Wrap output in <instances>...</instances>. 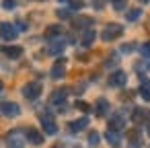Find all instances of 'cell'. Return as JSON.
Returning a JSON list of instances; mask_svg holds the SVG:
<instances>
[{"label": "cell", "instance_id": "1", "mask_svg": "<svg viewBox=\"0 0 150 148\" xmlns=\"http://www.w3.org/2000/svg\"><path fill=\"white\" fill-rule=\"evenodd\" d=\"M121 35H123V27H121V25H117V23H111V25H107V27H105V31L101 33L103 41H113V39L121 37Z\"/></svg>", "mask_w": 150, "mask_h": 148}, {"label": "cell", "instance_id": "2", "mask_svg": "<svg viewBox=\"0 0 150 148\" xmlns=\"http://www.w3.org/2000/svg\"><path fill=\"white\" fill-rule=\"evenodd\" d=\"M19 35V31L15 29V25L11 23H0V37H2L4 41H15Z\"/></svg>", "mask_w": 150, "mask_h": 148}, {"label": "cell", "instance_id": "3", "mask_svg": "<svg viewBox=\"0 0 150 148\" xmlns=\"http://www.w3.org/2000/svg\"><path fill=\"white\" fill-rule=\"evenodd\" d=\"M39 93H41V84H39V82H27V84L23 86V97L29 99V101L37 99Z\"/></svg>", "mask_w": 150, "mask_h": 148}, {"label": "cell", "instance_id": "4", "mask_svg": "<svg viewBox=\"0 0 150 148\" xmlns=\"http://www.w3.org/2000/svg\"><path fill=\"white\" fill-rule=\"evenodd\" d=\"M41 125H43V132L50 134V136H54V134L58 132V125H56L52 113H41Z\"/></svg>", "mask_w": 150, "mask_h": 148}, {"label": "cell", "instance_id": "5", "mask_svg": "<svg viewBox=\"0 0 150 148\" xmlns=\"http://www.w3.org/2000/svg\"><path fill=\"white\" fill-rule=\"evenodd\" d=\"M0 111H2V115H6V117H17V115H21V107H19L17 103H13V101L2 103V105H0Z\"/></svg>", "mask_w": 150, "mask_h": 148}, {"label": "cell", "instance_id": "6", "mask_svg": "<svg viewBox=\"0 0 150 148\" xmlns=\"http://www.w3.org/2000/svg\"><path fill=\"white\" fill-rule=\"evenodd\" d=\"M52 78L54 80H60V78H64V74H66V58H60L54 66H52Z\"/></svg>", "mask_w": 150, "mask_h": 148}, {"label": "cell", "instance_id": "7", "mask_svg": "<svg viewBox=\"0 0 150 148\" xmlns=\"http://www.w3.org/2000/svg\"><path fill=\"white\" fill-rule=\"evenodd\" d=\"M127 82V76H125V72H121V70H117V72H113L111 76H109V86H123Z\"/></svg>", "mask_w": 150, "mask_h": 148}, {"label": "cell", "instance_id": "8", "mask_svg": "<svg viewBox=\"0 0 150 148\" xmlns=\"http://www.w3.org/2000/svg\"><path fill=\"white\" fill-rule=\"evenodd\" d=\"M66 97H68V91L66 89H60V91H54V95L50 97V103L52 105H66Z\"/></svg>", "mask_w": 150, "mask_h": 148}, {"label": "cell", "instance_id": "9", "mask_svg": "<svg viewBox=\"0 0 150 148\" xmlns=\"http://www.w3.org/2000/svg\"><path fill=\"white\" fill-rule=\"evenodd\" d=\"M64 47H66V39H54V41L47 45V54L58 56V54H62V52H64Z\"/></svg>", "mask_w": 150, "mask_h": 148}, {"label": "cell", "instance_id": "10", "mask_svg": "<svg viewBox=\"0 0 150 148\" xmlns=\"http://www.w3.org/2000/svg\"><path fill=\"white\" fill-rule=\"evenodd\" d=\"M109 109H111V107H109V101H107V99H99V101L95 103V113H97L99 117H105V115L109 113Z\"/></svg>", "mask_w": 150, "mask_h": 148}, {"label": "cell", "instance_id": "11", "mask_svg": "<svg viewBox=\"0 0 150 148\" xmlns=\"http://www.w3.org/2000/svg\"><path fill=\"white\" fill-rule=\"evenodd\" d=\"M109 125H111L109 130H113V132H119V130L125 125V119H123V115H121V113H115V115L109 119Z\"/></svg>", "mask_w": 150, "mask_h": 148}, {"label": "cell", "instance_id": "12", "mask_svg": "<svg viewBox=\"0 0 150 148\" xmlns=\"http://www.w3.org/2000/svg\"><path fill=\"white\" fill-rule=\"evenodd\" d=\"M27 140L33 144V146H39V144H43V136L35 130V127H29L27 130Z\"/></svg>", "mask_w": 150, "mask_h": 148}, {"label": "cell", "instance_id": "13", "mask_svg": "<svg viewBox=\"0 0 150 148\" xmlns=\"http://www.w3.org/2000/svg\"><path fill=\"white\" fill-rule=\"evenodd\" d=\"M105 138H107V142L113 146V148H119L121 146V136H119V132H113V130H107V134H105Z\"/></svg>", "mask_w": 150, "mask_h": 148}, {"label": "cell", "instance_id": "14", "mask_svg": "<svg viewBox=\"0 0 150 148\" xmlns=\"http://www.w3.org/2000/svg\"><path fill=\"white\" fill-rule=\"evenodd\" d=\"M2 52L8 58H13V60H17V58L23 56V47H19V45H6V47H2Z\"/></svg>", "mask_w": 150, "mask_h": 148}, {"label": "cell", "instance_id": "15", "mask_svg": "<svg viewBox=\"0 0 150 148\" xmlns=\"http://www.w3.org/2000/svg\"><path fill=\"white\" fill-rule=\"evenodd\" d=\"M95 37H97L95 29H86V31L82 33V39H80V43H82L84 47H91V45H93V41H95Z\"/></svg>", "mask_w": 150, "mask_h": 148}, {"label": "cell", "instance_id": "16", "mask_svg": "<svg viewBox=\"0 0 150 148\" xmlns=\"http://www.w3.org/2000/svg\"><path fill=\"white\" fill-rule=\"evenodd\" d=\"M86 125H88V119L86 117H80V119H76V121L70 123V132H82Z\"/></svg>", "mask_w": 150, "mask_h": 148}, {"label": "cell", "instance_id": "17", "mask_svg": "<svg viewBox=\"0 0 150 148\" xmlns=\"http://www.w3.org/2000/svg\"><path fill=\"white\" fill-rule=\"evenodd\" d=\"M129 142H132V148H138V146L142 144V136H140L138 130H132V132H129Z\"/></svg>", "mask_w": 150, "mask_h": 148}, {"label": "cell", "instance_id": "18", "mask_svg": "<svg viewBox=\"0 0 150 148\" xmlns=\"http://www.w3.org/2000/svg\"><path fill=\"white\" fill-rule=\"evenodd\" d=\"M144 119H146V111H144V109H134L132 121H134V123H140V121H144Z\"/></svg>", "mask_w": 150, "mask_h": 148}, {"label": "cell", "instance_id": "19", "mask_svg": "<svg viewBox=\"0 0 150 148\" xmlns=\"http://www.w3.org/2000/svg\"><path fill=\"white\" fill-rule=\"evenodd\" d=\"M23 146H25V142H23V140H21L17 134L8 138V148H23Z\"/></svg>", "mask_w": 150, "mask_h": 148}, {"label": "cell", "instance_id": "20", "mask_svg": "<svg viewBox=\"0 0 150 148\" xmlns=\"http://www.w3.org/2000/svg\"><path fill=\"white\" fill-rule=\"evenodd\" d=\"M62 33V27L60 25H50L47 29H45V37H56V35H60Z\"/></svg>", "mask_w": 150, "mask_h": 148}, {"label": "cell", "instance_id": "21", "mask_svg": "<svg viewBox=\"0 0 150 148\" xmlns=\"http://www.w3.org/2000/svg\"><path fill=\"white\" fill-rule=\"evenodd\" d=\"M140 15H142V11H140V8H132V11H127V13H125V19L132 23V21H138V19H140Z\"/></svg>", "mask_w": 150, "mask_h": 148}, {"label": "cell", "instance_id": "22", "mask_svg": "<svg viewBox=\"0 0 150 148\" xmlns=\"http://www.w3.org/2000/svg\"><path fill=\"white\" fill-rule=\"evenodd\" d=\"M84 25H93V19H91V17H80V19L74 21V27H76V29H82Z\"/></svg>", "mask_w": 150, "mask_h": 148}, {"label": "cell", "instance_id": "23", "mask_svg": "<svg viewBox=\"0 0 150 148\" xmlns=\"http://www.w3.org/2000/svg\"><path fill=\"white\" fill-rule=\"evenodd\" d=\"M99 140H101L99 132H91V134H88V146H93V148H95V146L99 144Z\"/></svg>", "mask_w": 150, "mask_h": 148}, {"label": "cell", "instance_id": "24", "mask_svg": "<svg viewBox=\"0 0 150 148\" xmlns=\"http://www.w3.org/2000/svg\"><path fill=\"white\" fill-rule=\"evenodd\" d=\"M125 4H127V0H111L113 11H123V8H125Z\"/></svg>", "mask_w": 150, "mask_h": 148}, {"label": "cell", "instance_id": "25", "mask_svg": "<svg viewBox=\"0 0 150 148\" xmlns=\"http://www.w3.org/2000/svg\"><path fill=\"white\" fill-rule=\"evenodd\" d=\"M140 52H142V56H144L146 60H150V41H146V43H142V47H140Z\"/></svg>", "mask_w": 150, "mask_h": 148}, {"label": "cell", "instance_id": "26", "mask_svg": "<svg viewBox=\"0 0 150 148\" xmlns=\"http://www.w3.org/2000/svg\"><path fill=\"white\" fill-rule=\"evenodd\" d=\"M2 6H4L6 11H13V8L17 6V0H2Z\"/></svg>", "mask_w": 150, "mask_h": 148}, {"label": "cell", "instance_id": "27", "mask_svg": "<svg viewBox=\"0 0 150 148\" xmlns=\"http://www.w3.org/2000/svg\"><path fill=\"white\" fill-rule=\"evenodd\" d=\"M140 95H142L144 101H150V89H148V86H142V89H140Z\"/></svg>", "mask_w": 150, "mask_h": 148}, {"label": "cell", "instance_id": "28", "mask_svg": "<svg viewBox=\"0 0 150 148\" xmlns=\"http://www.w3.org/2000/svg\"><path fill=\"white\" fill-rule=\"evenodd\" d=\"M76 109H80V111H88L91 107H88V103H84V101H78V103H76Z\"/></svg>", "mask_w": 150, "mask_h": 148}, {"label": "cell", "instance_id": "29", "mask_svg": "<svg viewBox=\"0 0 150 148\" xmlns=\"http://www.w3.org/2000/svg\"><path fill=\"white\" fill-rule=\"evenodd\" d=\"M70 6H72V8H82V6H84V2H82V0H72Z\"/></svg>", "mask_w": 150, "mask_h": 148}, {"label": "cell", "instance_id": "30", "mask_svg": "<svg viewBox=\"0 0 150 148\" xmlns=\"http://www.w3.org/2000/svg\"><path fill=\"white\" fill-rule=\"evenodd\" d=\"M58 17H60V19H68V17H70V11H68V8H66V11H58Z\"/></svg>", "mask_w": 150, "mask_h": 148}, {"label": "cell", "instance_id": "31", "mask_svg": "<svg viewBox=\"0 0 150 148\" xmlns=\"http://www.w3.org/2000/svg\"><path fill=\"white\" fill-rule=\"evenodd\" d=\"M113 64H117V58H115V56H111V58L107 60V66H113Z\"/></svg>", "mask_w": 150, "mask_h": 148}, {"label": "cell", "instance_id": "32", "mask_svg": "<svg viewBox=\"0 0 150 148\" xmlns=\"http://www.w3.org/2000/svg\"><path fill=\"white\" fill-rule=\"evenodd\" d=\"M52 148H64V144H56V146H52Z\"/></svg>", "mask_w": 150, "mask_h": 148}, {"label": "cell", "instance_id": "33", "mask_svg": "<svg viewBox=\"0 0 150 148\" xmlns=\"http://www.w3.org/2000/svg\"><path fill=\"white\" fill-rule=\"evenodd\" d=\"M2 86H4V84H2V80H0V91H2Z\"/></svg>", "mask_w": 150, "mask_h": 148}, {"label": "cell", "instance_id": "34", "mask_svg": "<svg viewBox=\"0 0 150 148\" xmlns=\"http://www.w3.org/2000/svg\"><path fill=\"white\" fill-rule=\"evenodd\" d=\"M140 2H148V0H140Z\"/></svg>", "mask_w": 150, "mask_h": 148}, {"label": "cell", "instance_id": "35", "mask_svg": "<svg viewBox=\"0 0 150 148\" xmlns=\"http://www.w3.org/2000/svg\"><path fill=\"white\" fill-rule=\"evenodd\" d=\"M148 148H150V146H148Z\"/></svg>", "mask_w": 150, "mask_h": 148}]
</instances>
